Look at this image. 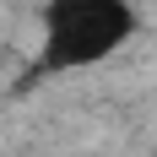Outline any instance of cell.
Returning <instances> with one entry per match:
<instances>
[{"mask_svg": "<svg viewBox=\"0 0 157 157\" xmlns=\"http://www.w3.org/2000/svg\"><path fill=\"white\" fill-rule=\"evenodd\" d=\"M141 33V11L130 0H44L33 76H76L109 65Z\"/></svg>", "mask_w": 157, "mask_h": 157, "instance_id": "cell-1", "label": "cell"}]
</instances>
